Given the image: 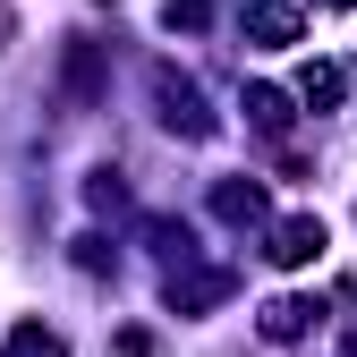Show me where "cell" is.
Listing matches in <instances>:
<instances>
[{
	"label": "cell",
	"instance_id": "obj_1",
	"mask_svg": "<svg viewBox=\"0 0 357 357\" xmlns=\"http://www.w3.org/2000/svg\"><path fill=\"white\" fill-rule=\"evenodd\" d=\"M145 85H153V119L170 128V137H188V145H204L213 128H221V119H213V102H204V85H196L188 68H170V60H153V68H145Z\"/></svg>",
	"mask_w": 357,
	"mask_h": 357
},
{
	"label": "cell",
	"instance_id": "obj_2",
	"mask_svg": "<svg viewBox=\"0 0 357 357\" xmlns=\"http://www.w3.org/2000/svg\"><path fill=\"white\" fill-rule=\"evenodd\" d=\"M332 247L324 213H289V221H264V264H281V273H315Z\"/></svg>",
	"mask_w": 357,
	"mask_h": 357
},
{
	"label": "cell",
	"instance_id": "obj_3",
	"mask_svg": "<svg viewBox=\"0 0 357 357\" xmlns=\"http://www.w3.org/2000/svg\"><path fill=\"white\" fill-rule=\"evenodd\" d=\"M230 289H238L230 264H170V273H162V306H170V315H213Z\"/></svg>",
	"mask_w": 357,
	"mask_h": 357
},
{
	"label": "cell",
	"instance_id": "obj_4",
	"mask_svg": "<svg viewBox=\"0 0 357 357\" xmlns=\"http://www.w3.org/2000/svg\"><path fill=\"white\" fill-rule=\"evenodd\" d=\"M238 34L255 43V52H289V43L306 34V17H298V0H247V9H238Z\"/></svg>",
	"mask_w": 357,
	"mask_h": 357
},
{
	"label": "cell",
	"instance_id": "obj_5",
	"mask_svg": "<svg viewBox=\"0 0 357 357\" xmlns=\"http://www.w3.org/2000/svg\"><path fill=\"white\" fill-rule=\"evenodd\" d=\"M315 324H324V298H298V289L289 298H264V315H255V332L273 340V349H298Z\"/></svg>",
	"mask_w": 357,
	"mask_h": 357
},
{
	"label": "cell",
	"instance_id": "obj_6",
	"mask_svg": "<svg viewBox=\"0 0 357 357\" xmlns=\"http://www.w3.org/2000/svg\"><path fill=\"white\" fill-rule=\"evenodd\" d=\"M213 221H230V230H264V221H273V196H264L255 178H213Z\"/></svg>",
	"mask_w": 357,
	"mask_h": 357
},
{
	"label": "cell",
	"instance_id": "obj_7",
	"mask_svg": "<svg viewBox=\"0 0 357 357\" xmlns=\"http://www.w3.org/2000/svg\"><path fill=\"white\" fill-rule=\"evenodd\" d=\"M238 111H247V128H255V137H273V145H281L289 128H298V111H306V102H298V94H281V85H247V94H238Z\"/></svg>",
	"mask_w": 357,
	"mask_h": 357
},
{
	"label": "cell",
	"instance_id": "obj_8",
	"mask_svg": "<svg viewBox=\"0 0 357 357\" xmlns=\"http://www.w3.org/2000/svg\"><path fill=\"white\" fill-rule=\"evenodd\" d=\"M60 85H68V102H94V94H102V43H68Z\"/></svg>",
	"mask_w": 357,
	"mask_h": 357
},
{
	"label": "cell",
	"instance_id": "obj_9",
	"mask_svg": "<svg viewBox=\"0 0 357 357\" xmlns=\"http://www.w3.org/2000/svg\"><path fill=\"white\" fill-rule=\"evenodd\" d=\"M340 94H349V77H340L332 60H306V68H298V102H306V111H340Z\"/></svg>",
	"mask_w": 357,
	"mask_h": 357
},
{
	"label": "cell",
	"instance_id": "obj_10",
	"mask_svg": "<svg viewBox=\"0 0 357 357\" xmlns=\"http://www.w3.org/2000/svg\"><path fill=\"white\" fill-rule=\"evenodd\" d=\"M145 247H153L162 264H196V230H188V221H170V213L145 221Z\"/></svg>",
	"mask_w": 357,
	"mask_h": 357
},
{
	"label": "cell",
	"instance_id": "obj_11",
	"mask_svg": "<svg viewBox=\"0 0 357 357\" xmlns=\"http://www.w3.org/2000/svg\"><path fill=\"white\" fill-rule=\"evenodd\" d=\"M0 357H68V340H60L52 324H17L9 340H0Z\"/></svg>",
	"mask_w": 357,
	"mask_h": 357
},
{
	"label": "cell",
	"instance_id": "obj_12",
	"mask_svg": "<svg viewBox=\"0 0 357 357\" xmlns=\"http://www.w3.org/2000/svg\"><path fill=\"white\" fill-rule=\"evenodd\" d=\"M85 204H94V213H111V221H119V213H128V178H119L111 162H102V170H85Z\"/></svg>",
	"mask_w": 357,
	"mask_h": 357
},
{
	"label": "cell",
	"instance_id": "obj_13",
	"mask_svg": "<svg viewBox=\"0 0 357 357\" xmlns=\"http://www.w3.org/2000/svg\"><path fill=\"white\" fill-rule=\"evenodd\" d=\"M77 273H94V281H102V273H119V247H111L102 230H85V238H77Z\"/></svg>",
	"mask_w": 357,
	"mask_h": 357
},
{
	"label": "cell",
	"instance_id": "obj_14",
	"mask_svg": "<svg viewBox=\"0 0 357 357\" xmlns=\"http://www.w3.org/2000/svg\"><path fill=\"white\" fill-rule=\"evenodd\" d=\"M204 17H213V0H162V26L170 34H204Z\"/></svg>",
	"mask_w": 357,
	"mask_h": 357
},
{
	"label": "cell",
	"instance_id": "obj_15",
	"mask_svg": "<svg viewBox=\"0 0 357 357\" xmlns=\"http://www.w3.org/2000/svg\"><path fill=\"white\" fill-rule=\"evenodd\" d=\"M111 357H162V340L145 324H128V332H111Z\"/></svg>",
	"mask_w": 357,
	"mask_h": 357
},
{
	"label": "cell",
	"instance_id": "obj_16",
	"mask_svg": "<svg viewBox=\"0 0 357 357\" xmlns=\"http://www.w3.org/2000/svg\"><path fill=\"white\" fill-rule=\"evenodd\" d=\"M9 43H17V9H9V0H0V52H9Z\"/></svg>",
	"mask_w": 357,
	"mask_h": 357
},
{
	"label": "cell",
	"instance_id": "obj_17",
	"mask_svg": "<svg viewBox=\"0 0 357 357\" xmlns=\"http://www.w3.org/2000/svg\"><path fill=\"white\" fill-rule=\"evenodd\" d=\"M340 357H357V324H349V332H340Z\"/></svg>",
	"mask_w": 357,
	"mask_h": 357
},
{
	"label": "cell",
	"instance_id": "obj_18",
	"mask_svg": "<svg viewBox=\"0 0 357 357\" xmlns=\"http://www.w3.org/2000/svg\"><path fill=\"white\" fill-rule=\"evenodd\" d=\"M315 9H357V0H315Z\"/></svg>",
	"mask_w": 357,
	"mask_h": 357
}]
</instances>
